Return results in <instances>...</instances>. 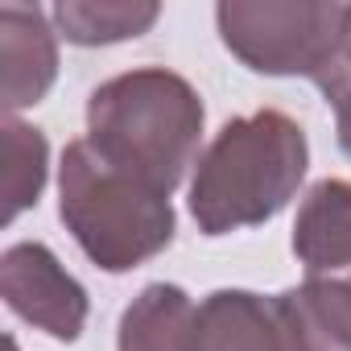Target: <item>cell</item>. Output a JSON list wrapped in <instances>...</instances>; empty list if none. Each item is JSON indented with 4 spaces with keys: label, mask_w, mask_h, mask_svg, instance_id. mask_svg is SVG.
<instances>
[{
    "label": "cell",
    "mask_w": 351,
    "mask_h": 351,
    "mask_svg": "<svg viewBox=\"0 0 351 351\" xmlns=\"http://www.w3.org/2000/svg\"><path fill=\"white\" fill-rule=\"evenodd\" d=\"M277 302L289 351H351V277H306Z\"/></svg>",
    "instance_id": "9c48e42d"
},
{
    "label": "cell",
    "mask_w": 351,
    "mask_h": 351,
    "mask_svg": "<svg viewBox=\"0 0 351 351\" xmlns=\"http://www.w3.org/2000/svg\"><path fill=\"white\" fill-rule=\"evenodd\" d=\"M203 124V95L165 66L124 71L87 99V145L165 195L199 165Z\"/></svg>",
    "instance_id": "7a4b0ae2"
},
{
    "label": "cell",
    "mask_w": 351,
    "mask_h": 351,
    "mask_svg": "<svg viewBox=\"0 0 351 351\" xmlns=\"http://www.w3.org/2000/svg\"><path fill=\"white\" fill-rule=\"evenodd\" d=\"M306 169L310 141L293 116L277 108L236 116L215 132L191 173V219L203 236L261 228L289 207Z\"/></svg>",
    "instance_id": "6da1fadb"
},
{
    "label": "cell",
    "mask_w": 351,
    "mask_h": 351,
    "mask_svg": "<svg viewBox=\"0 0 351 351\" xmlns=\"http://www.w3.org/2000/svg\"><path fill=\"white\" fill-rule=\"evenodd\" d=\"M326 99H339L343 91H351V5H347V17H343V42H339V54L335 62L326 66V75L314 83Z\"/></svg>",
    "instance_id": "4fadbf2b"
},
{
    "label": "cell",
    "mask_w": 351,
    "mask_h": 351,
    "mask_svg": "<svg viewBox=\"0 0 351 351\" xmlns=\"http://www.w3.org/2000/svg\"><path fill=\"white\" fill-rule=\"evenodd\" d=\"M199 306L182 285L153 281L120 314L116 351H191Z\"/></svg>",
    "instance_id": "30bf717a"
},
{
    "label": "cell",
    "mask_w": 351,
    "mask_h": 351,
    "mask_svg": "<svg viewBox=\"0 0 351 351\" xmlns=\"http://www.w3.org/2000/svg\"><path fill=\"white\" fill-rule=\"evenodd\" d=\"M0 62H5L0 99L9 116L46 99L58 79V34L46 9L13 0L0 5Z\"/></svg>",
    "instance_id": "8992f818"
},
{
    "label": "cell",
    "mask_w": 351,
    "mask_h": 351,
    "mask_svg": "<svg viewBox=\"0 0 351 351\" xmlns=\"http://www.w3.org/2000/svg\"><path fill=\"white\" fill-rule=\"evenodd\" d=\"M58 215L83 256L104 273H128L153 261L178 232L169 195L99 157L87 136L62 149Z\"/></svg>",
    "instance_id": "3957f363"
},
{
    "label": "cell",
    "mask_w": 351,
    "mask_h": 351,
    "mask_svg": "<svg viewBox=\"0 0 351 351\" xmlns=\"http://www.w3.org/2000/svg\"><path fill=\"white\" fill-rule=\"evenodd\" d=\"M293 256L306 277H339L351 269V182L322 178L306 191L293 219Z\"/></svg>",
    "instance_id": "ba28073f"
},
{
    "label": "cell",
    "mask_w": 351,
    "mask_h": 351,
    "mask_svg": "<svg viewBox=\"0 0 351 351\" xmlns=\"http://www.w3.org/2000/svg\"><path fill=\"white\" fill-rule=\"evenodd\" d=\"M9 351H17V343H13V339H9Z\"/></svg>",
    "instance_id": "9a60e30c"
},
{
    "label": "cell",
    "mask_w": 351,
    "mask_h": 351,
    "mask_svg": "<svg viewBox=\"0 0 351 351\" xmlns=\"http://www.w3.org/2000/svg\"><path fill=\"white\" fill-rule=\"evenodd\" d=\"M335 104V132H339V149L351 157V91H343Z\"/></svg>",
    "instance_id": "5bb4252c"
},
{
    "label": "cell",
    "mask_w": 351,
    "mask_h": 351,
    "mask_svg": "<svg viewBox=\"0 0 351 351\" xmlns=\"http://www.w3.org/2000/svg\"><path fill=\"white\" fill-rule=\"evenodd\" d=\"M0 298L21 322L58 343H75L91 314L87 289L38 240H21L0 256Z\"/></svg>",
    "instance_id": "5b68a950"
},
{
    "label": "cell",
    "mask_w": 351,
    "mask_h": 351,
    "mask_svg": "<svg viewBox=\"0 0 351 351\" xmlns=\"http://www.w3.org/2000/svg\"><path fill=\"white\" fill-rule=\"evenodd\" d=\"M347 5L339 0H223L219 42L256 75L318 83L339 54Z\"/></svg>",
    "instance_id": "277c9868"
},
{
    "label": "cell",
    "mask_w": 351,
    "mask_h": 351,
    "mask_svg": "<svg viewBox=\"0 0 351 351\" xmlns=\"http://www.w3.org/2000/svg\"><path fill=\"white\" fill-rule=\"evenodd\" d=\"M161 5L153 0H62L50 9L54 29L75 46H116L157 25Z\"/></svg>",
    "instance_id": "8fae6325"
},
{
    "label": "cell",
    "mask_w": 351,
    "mask_h": 351,
    "mask_svg": "<svg viewBox=\"0 0 351 351\" xmlns=\"http://www.w3.org/2000/svg\"><path fill=\"white\" fill-rule=\"evenodd\" d=\"M191 351H289L281 302L252 289L207 293L195 314Z\"/></svg>",
    "instance_id": "52a82bcc"
},
{
    "label": "cell",
    "mask_w": 351,
    "mask_h": 351,
    "mask_svg": "<svg viewBox=\"0 0 351 351\" xmlns=\"http://www.w3.org/2000/svg\"><path fill=\"white\" fill-rule=\"evenodd\" d=\"M46 173H50L46 132L25 124L21 116H5V223L38 207L46 191Z\"/></svg>",
    "instance_id": "7c38bea8"
}]
</instances>
